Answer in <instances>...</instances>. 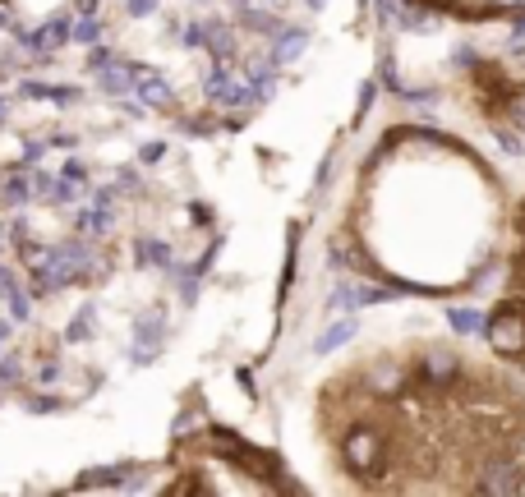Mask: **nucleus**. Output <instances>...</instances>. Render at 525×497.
I'll list each match as a JSON object with an SVG mask.
<instances>
[{
    "mask_svg": "<svg viewBox=\"0 0 525 497\" xmlns=\"http://www.w3.org/2000/svg\"><path fill=\"white\" fill-rule=\"evenodd\" d=\"M299 442L332 493H525V373L461 327H365L304 387Z\"/></svg>",
    "mask_w": 525,
    "mask_h": 497,
    "instance_id": "1",
    "label": "nucleus"
},
{
    "mask_svg": "<svg viewBox=\"0 0 525 497\" xmlns=\"http://www.w3.org/2000/svg\"><path fill=\"white\" fill-rule=\"evenodd\" d=\"M355 138L323 231L327 258L387 295H488L516 199L503 166L475 138L414 116H382Z\"/></svg>",
    "mask_w": 525,
    "mask_h": 497,
    "instance_id": "2",
    "label": "nucleus"
},
{
    "mask_svg": "<svg viewBox=\"0 0 525 497\" xmlns=\"http://www.w3.org/2000/svg\"><path fill=\"white\" fill-rule=\"evenodd\" d=\"M484 346L507 359L516 373H525V184L512 199V221H507V248L497 276L484 295V318H480Z\"/></svg>",
    "mask_w": 525,
    "mask_h": 497,
    "instance_id": "3",
    "label": "nucleus"
},
{
    "mask_svg": "<svg viewBox=\"0 0 525 497\" xmlns=\"http://www.w3.org/2000/svg\"><path fill=\"white\" fill-rule=\"evenodd\" d=\"M397 5H410L424 19H447L475 33V42L493 37L497 28L507 42H525V0H397Z\"/></svg>",
    "mask_w": 525,
    "mask_h": 497,
    "instance_id": "4",
    "label": "nucleus"
}]
</instances>
